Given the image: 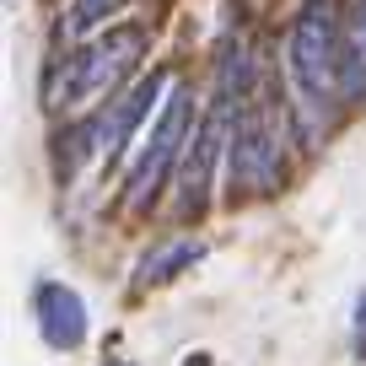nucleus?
Here are the masks:
<instances>
[{"mask_svg":"<svg viewBox=\"0 0 366 366\" xmlns=\"http://www.w3.org/2000/svg\"><path fill=\"white\" fill-rule=\"evenodd\" d=\"M162 92H167V70H151V76H140L124 97H114V103L97 114V162H119L124 157V146L135 140L140 119L157 108Z\"/></svg>","mask_w":366,"mask_h":366,"instance_id":"obj_5","label":"nucleus"},{"mask_svg":"<svg viewBox=\"0 0 366 366\" xmlns=\"http://www.w3.org/2000/svg\"><path fill=\"white\" fill-rule=\"evenodd\" d=\"M199 242L194 237H172V242H162V248H151L146 259H140V269H135V286H162V280H172L178 269H189V264H199Z\"/></svg>","mask_w":366,"mask_h":366,"instance_id":"obj_7","label":"nucleus"},{"mask_svg":"<svg viewBox=\"0 0 366 366\" xmlns=\"http://www.w3.org/2000/svg\"><path fill=\"white\" fill-rule=\"evenodd\" d=\"M340 44V0H307L291 22V44H286V70L297 86V108H302V129L318 135L323 108L340 103V65H345Z\"/></svg>","mask_w":366,"mask_h":366,"instance_id":"obj_1","label":"nucleus"},{"mask_svg":"<svg viewBox=\"0 0 366 366\" xmlns=\"http://www.w3.org/2000/svg\"><path fill=\"white\" fill-rule=\"evenodd\" d=\"M355 44H361V54H366V0H361V11H355Z\"/></svg>","mask_w":366,"mask_h":366,"instance_id":"obj_10","label":"nucleus"},{"mask_svg":"<svg viewBox=\"0 0 366 366\" xmlns=\"http://www.w3.org/2000/svg\"><path fill=\"white\" fill-rule=\"evenodd\" d=\"M119 366H129V361H119Z\"/></svg>","mask_w":366,"mask_h":366,"instance_id":"obj_12","label":"nucleus"},{"mask_svg":"<svg viewBox=\"0 0 366 366\" xmlns=\"http://www.w3.org/2000/svg\"><path fill=\"white\" fill-rule=\"evenodd\" d=\"M33 318H38V334H44L54 350H76V345L86 340V302L70 286H59V280H44V286H38Z\"/></svg>","mask_w":366,"mask_h":366,"instance_id":"obj_6","label":"nucleus"},{"mask_svg":"<svg viewBox=\"0 0 366 366\" xmlns=\"http://www.w3.org/2000/svg\"><path fill=\"white\" fill-rule=\"evenodd\" d=\"M355 355H366V291L355 302Z\"/></svg>","mask_w":366,"mask_h":366,"instance_id":"obj_9","label":"nucleus"},{"mask_svg":"<svg viewBox=\"0 0 366 366\" xmlns=\"http://www.w3.org/2000/svg\"><path fill=\"white\" fill-rule=\"evenodd\" d=\"M189 124H194V92H167V103H162L157 124H151L146 146H140L135 167H129L124 178V205L129 210H146L151 199L162 194V183H167V172L183 162V151H189Z\"/></svg>","mask_w":366,"mask_h":366,"instance_id":"obj_4","label":"nucleus"},{"mask_svg":"<svg viewBox=\"0 0 366 366\" xmlns=\"http://www.w3.org/2000/svg\"><path fill=\"white\" fill-rule=\"evenodd\" d=\"M146 54V27L129 22V27H114V33H103L97 44L76 49V54H65L54 65V76H49V103L54 108H76V103H92V97H103V92H114L119 81L135 70V59Z\"/></svg>","mask_w":366,"mask_h":366,"instance_id":"obj_2","label":"nucleus"},{"mask_svg":"<svg viewBox=\"0 0 366 366\" xmlns=\"http://www.w3.org/2000/svg\"><path fill=\"white\" fill-rule=\"evenodd\" d=\"M189 366H210V355H189Z\"/></svg>","mask_w":366,"mask_h":366,"instance_id":"obj_11","label":"nucleus"},{"mask_svg":"<svg viewBox=\"0 0 366 366\" xmlns=\"http://www.w3.org/2000/svg\"><path fill=\"white\" fill-rule=\"evenodd\" d=\"M124 0H76L70 6V22H65V33H92V27L103 22L108 11H119Z\"/></svg>","mask_w":366,"mask_h":366,"instance_id":"obj_8","label":"nucleus"},{"mask_svg":"<svg viewBox=\"0 0 366 366\" xmlns=\"http://www.w3.org/2000/svg\"><path fill=\"white\" fill-rule=\"evenodd\" d=\"M286 172V151H280V103L269 92H248V108L237 114L227 151V178L232 194H269Z\"/></svg>","mask_w":366,"mask_h":366,"instance_id":"obj_3","label":"nucleus"}]
</instances>
